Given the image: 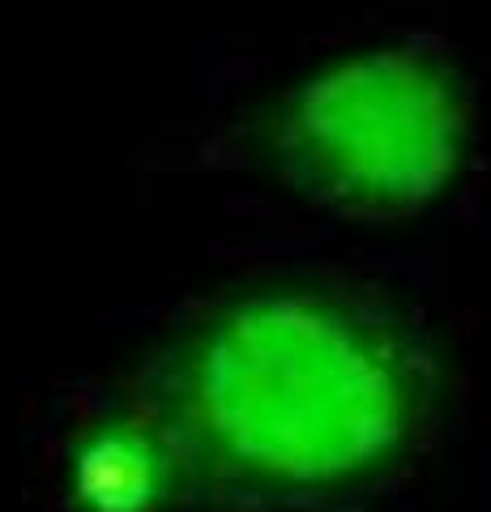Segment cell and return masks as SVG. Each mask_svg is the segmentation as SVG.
Returning <instances> with one entry per match:
<instances>
[{"label": "cell", "instance_id": "7a4b0ae2", "mask_svg": "<svg viewBox=\"0 0 491 512\" xmlns=\"http://www.w3.org/2000/svg\"><path fill=\"white\" fill-rule=\"evenodd\" d=\"M171 167L252 239L410 252L491 192V52L427 18H363L295 52L235 56Z\"/></svg>", "mask_w": 491, "mask_h": 512}, {"label": "cell", "instance_id": "6da1fadb", "mask_svg": "<svg viewBox=\"0 0 491 512\" xmlns=\"http://www.w3.org/2000/svg\"><path fill=\"white\" fill-rule=\"evenodd\" d=\"M129 363L205 512H398L462 427V367L410 252L240 239L163 303Z\"/></svg>", "mask_w": 491, "mask_h": 512}, {"label": "cell", "instance_id": "3957f363", "mask_svg": "<svg viewBox=\"0 0 491 512\" xmlns=\"http://www.w3.org/2000/svg\"><path fill=\"white\" fill-rule=\"evenodd\" d=\"M26 512H205L193 461L129 359L47 397Z\"/></svg>", "mask_w": 491, "mask_h": 512}]
</instances>
